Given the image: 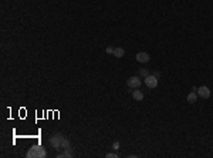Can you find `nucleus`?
<instances>
[{"mask_svg":"<svg viewBox=\"0 0 213 158\" xmlns=\"http://www.w3.org/2000/svg\"><path fill=\"white\" fill-rule=\"evenodd\" d=\"M27 157L28 158H44L46 157V151L41 147H31L30 150L27 151Z\"/></svg>","mask_w":213,"mask_h":158,"instance_id":"1","label":"nucleus"},{"mask_svg":"<svg viewBox=\"0 0 213 158\" xmlns=\"http://www.w3.org/2000/svg\"><path fill=\"white\" fill-rule=\"evenodd\" d=\"M50 144L54 145L56 148H60V144H61V147H65V145H68V141L64 137H61V134H57V135H53L50 138Z\"/></svg>","mask_w":213,"mask_h":158,"instance_id":"2","label":"nucleus"},{"mask_svg":"<svg viewBox=\"0 0 213 158\" xmlns=\"http://www.w3.org/2000/svg\"><path fill=\"white\" fill-rule=\"evenodd\" d=\"M127 84H128V87H129V88H138V87L142 84L141 77H139V76L129 77V79H128V81H127Z\"/></svg>","mask_w":213,"mask_h":158,"instance_id":"3","label":"nucleus"},{"mask_svg":"<svg viewBox=\"0 0 213 158\" xmlns=\"http://www.w3.org/2000/svg\"><path fill=\"white\" fill-rule=\"evenodd\" d=\"M145 86L148 87V88H155L158 86V77L156 76H146L145 77Z\"/></svg>","mask_w":213,"mask_h":158,"instance_id":"4","label":"nucleus"},{"mask_svg":"<svg viewBox=\"0 0 213 158\" xmlns=\"http://www.w3.org/2000/svg\"><path fill=\"white\" fill-rule=\"evenodd\" d=\"M135 58H136V61H139V63H148L149 60H151L149 54L148 53H145V51H139V53H136Z\"/></svg>","mask_w":213,"mask_h":158,"instance_id":"5","label":"nucleus"},{"mask_svg":"<svg viewBox=\"0 0 213 158\" xmlns=\"http://www.w3.org/2000/svg\"><path fill=\"white\" fill-rule=\"evenodd\" d=\"M198 95L199 97H202V98H209V97H210V90H209V87H206V86L199 87Z\"/></svg>","mask_w":213,"mask_h":158,"instance_id":"6","label":"nucleus"},{"mask_svg":"<svg viewBox=\"0 0 213 158\" xmlns=\"http://www.w3.org/2000/svg\"><path fill=\"white\" fill-rule=\"evenodd\" d=\"M124 54H125V50H124L122 47H115V49H114V56L117 58L124 57Z\"/></svg>","mask_w":213,"mask_h":158,"instance_id":"7","label":"nucleus"},{"mask_svg":"<svg viewBox=\"0 0 213 158\" xmlns=\"http://www.w3.org/2000/svg\"><path fill=\"white\" fill-rule=\"evenodd\" d=\"M132 97H134V100H136V101H142L143 100V93L139 91V90H135V91H132Z\"/></svg>","mask_w":213,"mask_h":158,"instance_id":"8","label":"nucleus"},{"mask_svg":"<svg viewBox=\"0 0 213 158\" xmlns=\"http://www.w3.org/2000/svg\"><path fill=\"white\" fill-rule=\"evenodd\" d=\"M196 100H198V94L195 93V91H191V93L188 94V103L193 104V103H196Z\"/></svg>","mask_w":213,"mask_h":158,"instance_id":"9","label":"nucleus"},{"mask_svg":"<svg viewBox=\"0 0 213 158\" xmlns=\"http://www.w3.org/2000/svg\"><path fill=\"white\" fill-rule=\"evenodd\" d=\"M148 76V70L146 68H141L139 70V77H146Z\"/></svg>","mask_w":213,"mask_h":158,"instance_id":"10","label":"nucleus"},{"mask_svg":"<svg viewBox=\"0 0 213 158\" xmlns=\"http://www.w3.org/2000/svg\"><path fill=\"white\" fill-rule=\"evenodd\" d=\"M105 157L106 158H117V157H118V154H115V152H108Z\"/></svg>","mask_w":213,"mask_h":158,"instance_id":"11","label":"nucleus"},{"mask_svg":"<svg viewBox=\"0 0 213 158\" xmlns=\"http://www.w3.org/2000/svg\"><path fill=\"white\" fill-rule=\"evenodd\" d=\"M106 53H108V54H114V49L112 47H106Z\"/></svg>","mask_w":213,"mask_h":158,"instance_id":"12","label":"nucleus"},{"mask_svg":"<svg viewBox=\"0 0 213 158\" xmlns=\"http://www.w3.org/2000/svg\"><path fill=\"white\" fill-rule=\"evenodd\" d=\"M114 150H118V148H120V143H114Z\"/></svg>","mask_w":213,"mask_h":158,"instance_id":"13","label":"nucleus"}]
</instances>
